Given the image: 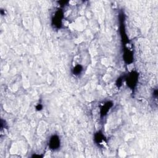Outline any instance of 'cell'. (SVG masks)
<instances>
[{
    "label": "cell",
    "instance_id": "obj_1",
    "mask_svg": "<svg viewBox=\"0 0 158 158\" xmlns=\"http://www.w3.org/2000/svg\"><path fill=\"white\" fill-rule=\"evenodd\" d=\"M125 79L128 87L132 90H133L135 87L136 86L138 81V74L136 72H132L128 75L127 77H125Z\"/></svg>",
    "mask_w": 158,
    "mask_h": 158
},
{
    "label": "cell",
    "instance_id": "obj_2",
    "mask_svg": "<svg viewBox=\"0 0 158 158\" xmlns=\"http://www.w3.org/2000/svg\"><path fill=\"white\" fill-rule=\"evenodd\" d=\"M61 141L60 137L57 135H52L49 142V147L52 150H57L60 148Z\"/></svg>",
    "mask_w": 158,
    "mask_h": 158
},
{
    "label": "cell",
    "instance_id": "obj_3",
    "mask_svg": "<svg viewBox=\"0 0 158 158\" xmlns=\"http://www.w3.org/2000/svg\"><path fill=\"white\" fill-rule=\"evenodd\" d=\"M63 18V13L62 11L58 10L56 13L53 19H52V25L56 28H61L62 26V21Z\"/></svg>",
    "mask_w": 158,
    "mask_h": 158
},
{
    "label": "cell",
    "instance_id": "obj_4",
    "mask_svg": "<svg viewBox=\"0 0 158 158\" xmlns=\"http://www.w3.org/2000/svg\"><path fill=\"white\" fill-rule=\"evenodd\" d=\"M113 106V103L111 101H108L105 103L101 107L100 110V114L101 118H103L106 115H107L108 111Z\"/></svg>",
    "mask_w": 158,
    "mask_h": 158
},
{
    "label": "cell",
    "instance_id": "obj_5",
    "mask_svg": "<svg viewBox=\"0 0 158 158\" xmlns=\"http://www.w3.org/2000/svg\"><path fill=\"white\" fill-rule=\"evenodd\" d=\"M124 60L127 64H130L133 62V56L132 51L129 50H125L124 54Z\"/></svg>",
    "mask_w": 158,
    "mask_h": 158
},
{
    "label": "cell",
    "instance_id": "obj_6",
    "mask_svg": "<svg viewBox=\"0 0 158 158\" xmlns=\"http://www.w3.org/2000/svg\"><path fill=\"white\" fill-rule=\"evenodd\" d=\"M95 142L97 144H100L105 140V137L101 132H98L95 135Z\"/></svg>",
    "mask_w": 158,
    "mask_h": 158
},
{
    "label": "cell",
    "instance_id": "obj_7",
    "mask_svg": "<svg viewBox=\"0 0 158 158\" xmlns=\"http://www.w3.org/2000/svg\"><path fill=\"white\" fill-rule=\"evenodd\" d=\"M82 71H83V67L79 64V65H77L74 67V68L72 70V72L73 74H74L75 75H78L82 72Z\"/></svg>",
    "mask_w": 158,
    "mask_h": 158
},
{
    "label": "cell",
    "instance_id": "obj_8",
    "mask_svg": "<svg viewBox=\"0 0 158 158\" xmlns=\"http://www.w3.org/2000/svg\"><path fill=\"white\" fill-rule=\"evenodd\" d=\"M122 82H123V77H120L118 79V80H117V82H116V85H118V86H120L122 84Z\"/></svg>",
    "mask_w": 158,
    "mask_h": 158
},
{
    "label": "cell",
    "instance_id": "obj_9",
    "mask_svg": "<svg viewBox=\"0 0 158 158\" xmlns=\"http://www.w3.org/2000/svg\"><path fill=\"white\" fill-rule=\"evenodd\" d=\"M42 108H43V106L41 104H38L36 107V109L37 111H41L42 109Z\"/></svg>",
    "mask_w": 158,
    "mask_h": 158
},
{
    "label": "cell",
    "instance_id": "obj_10",
    "mask_svg": "<svg viewBox=\"0 0 158 158\" xmlns=\"http://www.w3.org/2000/svg\"><path fill=\"white\" fill-rule=\"evenodd\" d=\"M68 3H69V1H60V2H59V3L61 4V6L66 5V4H67Z\"/></svg>",
    "mask_w": 158,
    "mask_h": 158
}]
</instances>
